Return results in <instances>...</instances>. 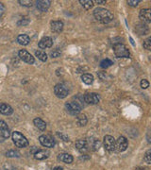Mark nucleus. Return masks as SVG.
<instances>
[{"mask_svg":"<svg viewBox=\"0 0 151 170\" xmlns=\"http://www.w3.org/2000/svg\"><path fill=\"white\" fill-rule=\"evenodd\" d=\"M94 16L98 22L102 24L110 23L113 19V14L109 10H106L103 8H96L94 11Z\"/></svg>","mask_w":151,"mask_h":170,"instance_id":"obj_1","label":"nucleus"},{"mask_svg":"<svg viewBox=\"0 0 151 170\" xmlns=\"http://www.w3.org/2000/svg\"><path fill=\"white\" fill-rule=\"evenodd\" d=\"M12 140H13L14 145L17 147L23 148V147H27L29 145V140L19 132H12Z\"/></svg>","mask_w":151,"mask_h":170,"instance_id":"obj_2","label":"nucleus"},{"mask_svg":"<svg viewBox=\"0 0 151 170\" xmlns=\"http://www.w3.org/2000/svg\"><path fill=\"white\" fill-rule=\"evenodd\" d=\"M113 51L115 56L118 58H129V55H131L128 49L120 42H116L113 45Z\"/></svg>","mask_w":151,"mask_h":170,"instance_id":"obj_3","label":"nucleus"},{"mask_svg":"<svg viewBox=\"0 0 151 170\" xmlns=\"http://www.w3.org/2000/svg\"><path fill=\"white\" fill-rule=\"evenodd\" d=\"M65 109L67 113H69L71 115H78L81 112V106L78 103H77V101H70L66 102Z\"/></svg>","mask_w":151,"mask_h":170,"instance_id":"obj_4","label":"nucleus"},{"mask_svg":"<svg viewBox=\"0 0 151 170\" xmlns=\"http://www.w3.org/2000/svg\"><path fill=\"white\" fill-rule=\"evenodd\" d=\"M54 93H55L57 97H59L60 99H63L68 96L69 90L67 89V87L64 84L59 83L54 87Z\"/></svg>","mask_w":151,"mask_h":170,"instance_id":"obj_5","label":"nucleus"},{"mask_svg":"<svg viewBox=\"0 0 151 170\" xmlns=\"http://www.w3.org/2000/svg\"><path fill=\"white\" fill-rule=\"evenodd\" d=\"M103 144H104L105 150L107 151L112 152V151H114L115 150V139L113 136H111V135H106L104 137Z\"/></svg>","mask_w":151,"mask_h":170,"instance_id":"obj_6","label":"nucleus"},{"mask_svg":"<svg viewBox=\"0 0 151 170\" xmlns=\"http://www.w3.org/2000/svg\"><path fill=\"white\" fill-rule=\"evenodd\" d=\"M39 142L40 144L45 146V147H54L56 145V142L54 140V138L50 135H41L39 137Z\"/></svg>","mask_w":151,"mask_h":170,"instance_id":"obj_7","label":"nucleus"},{"mask_svg":"<svg viewBox=\"0 0 151 170\" xmlns=\"http://www.w3.org/2000/svg\"><path fill=\"white\" fill-rule=\"evenodd\" d=\"M128 145L127 139L124 136H120L116 141H115V150H117L119 152L125 151Z\"/></svg>","mask_w":151,"mask_h":170,"instance_id":"obj_8","label":"nucleus"},{"mask_svg":"<svg viewBox=\"0 0 151 170\" xmlns=\"http://www.w3.org/2000/svg\"><path fill=\"white\" fill-rule=\"evenodd\" d=\"M83 100L87 104L95 105L99 102V96L95 93H86L83 96Z\"/></svg>","mask_w":151,"mask_h":170,"instance_id":"obj_9","label":"nucleus"},{"mask_svg":"<svg viewBox=\"0 0 151 170\" xmlns=\"http://www.w3.org/2000/svg\"><path fill=\"white\" fill-rule=\"evenodd\" d=\"M19 57L23 61L29 63V65H33L34 61H35L34 57L29 52H28L26 49H22V50L19 51Z\"/></svg>","mask_w":151,"mask_h":170,"instance_id":"obj_10","label":"nucleus"},{"mask_svg":"<svg viewBox=\"0 0 151 170\" xmlns=\"http://www.w3.org/2000/svg\"><path fill=\"white\" fill-rule=\"evenodd\" d=\"M0 135L4 139H8L11 136V132L7 123L3 120H0Z\"/></svg>","mask_w":151,"mask_h":170,"instance_id":"obj_11","label":"nucleus"},{"mask_svg":"<svg viewBox=\"0 0 151 170\" xmlns=\"http://www.w3.org/2000/svg\"><path fill=\"white\" fill-rule=\"evenodd\" d=\"M76 148L81 153H85L87 152L89 150V145H88V142L86 140H78L76 142Z\"/></svg>","mask_w":151,"mask_h":170,"instance_id":"obj_12","label":"nucleus"},{"mask_svg":"<svg viewBox=\"0 0 151 170\" xmlns=\"http://www.w3.org/2000/svg\"><path fill=\"white\" fill-rule=\"evenodd\" d=\"M150 10L149 9H143L141 10L140 13H139V17L140 19L143 21L145 24H149L151 22V16H150Z\"/></svg>","mask_w":151,"mask_h":170,"instance_id":"obj_13","label":"nucleus"},{"mask_svg":"<svg viewBox=\"0 0 151 170\" xmlns=\"http://www.w3.org/2000/svg\"><path fill=\"white\" fill-rule=\"evenodd\" d=\"M53 45V41L50 37H44L40 42H39V47L42 49H46L51 47Z\"/></svg>","mask_w":151,"mask_h":170,"instance_id":"obj_14","label":"nucleus"},{"mask_svg":"<svg viewBox=\"0 0 151 170\" xmlns=\"http://www.w3.org/2000/svg\"><path fill=\"white\" fill-rule=\"evenodd\" d=\"M50 4L51 2L49 0H39V1H36V7L41 11H47L49 9Z\"/></svg>","mask_w":151,"mask_h":170,"instance_id":"obj_15","label":"nucleus"},{"mask_svg":"<svg viewBox=\"0 0 151 170\" xmlns=\"http://www.w3.org/2000/svg\"><path fill=\"white\" fill-rule=\"evenodd\" d=\"M49 154H50V152L47 150H38L33 155H34V158L36 160L42 161V160H45V159L48 158Z\"/></svg>","mask_w":151,"mask_h":170,"instance_id":"obj_16","label":"nucleus"},{"mask_svg":"<svg viewBox=\"0 0 151 170\" xmlns=\"http://www.w3.org/2000/svg\"><path fill=\"white\" fill-rule=\"evenodd\" d=\"M51 29L53 32L56 33H60L63 29V23L60 20L57 21H52L51 22Z\"/></svg>","mask_w":151,"mask_h":170,"instance_id":"obj_17","label":"nucleus"},{"mask_svg":"<svg viewBox=\"0 0 151 170\" xmlns=\"http://www.w3.org/2000/svg\"><path fill=\"white\" fill-rule=\"evenodd\" d=\"M13 113V109L9 104L6 103H0V114L4 115H11Z\"/></svg>","mask_w":151,"mask_h":170,"instance_id":"obj_18","label":"nucleus"},{"mask_svg":"<svg viewBox=\"0 0 151 170\" xmlns=\"http://www.w3.org/2000/svg\"><path fill=\"white\" fill-rule=\"evenodd\" d=\"M58 159L63 163H72L73 161H74V158L72 155L68 154V153H61L58 156Z\"/></svg>","mask_w":151,"mask_h":170,"instance_id":"obj_19","label":"nucleus"},{"mask_svg":"<svg viewBox=\"0 0 151 170\" xmlns=\"http://www.w3.org/2000/svg\"><path fill=\"white\" fill-rule=\"evenodd\" d=\"M17 42L21 46H28L30 42V38L26 34H21L17 37Z\"/></svg>","mask_w":151,"mask_h":170,"instance_id":"obj_20","label":"nucleus"},{"mask_svg":"<svg viewBox=\"0 0 151 170\" xmlns=\"http://www.w3.org/2000/svg\"><path fill=\"white\" fill-rule=\"evenodd\" d=\"M33 123H34L35 127L38 128V129L41 130V131H45L47 129V123L44 120H42V119L39 118V117L35 118L33 120Z\"/></svg>","mask_w":151,"mask_h":170,"instance_id":"obj_21","label":"nucleus"},{"mask_svg":"<svg viewBox=\"0 0 151 170\" xmlns=\"http://www.w3.org/2000/svg\"><path fill=\"white\" fill-rule=\"evenodd\" d=\"M81 80L87 85H90L94 82V76L92 74H83L81 76Z\"/></svg>","mask_w":151,"mask_h":170,"instance_id":"obj_22","label":"nucleus"},{"mask_svg":"<svg viewBox=\"0 0 151 170\" xmlns=\"http://www.w3.org/2000/svg\"><path fill=\"white\" fill-rule=\"evenodd\" d=\"M136 31L140 35H145L148 33V28L144 24H138L136 26Z\"/></svg>","mask_w":151,"mask_h":170,"instance_id":"obj_23","label":"nucleus"},{"mask_svg":"<svg viewBox=\"0 0 151 170\" xmlns=\"http://www.w3.org/2000/svg\"><path fill=\"white\" fill-rule=\"evenodd\" d=\"M88 145H89V147L92 148V150H99V147H100V145H101V143H100V141H99L98 139L94 138V139H92V140L90 141V143L88 144Z\"/></svg>","mask_w":151,"mask_h":170,"instance_id":"obj_24","label":"nucleus"},{"mask_svg":"<svg viewBox=\"0 0 151 170\" xmlns=\"http://www.w3.org/2000/svg\"><path fill=\"white\" fill-rule=\"evenodd\" d=\"M87 122H88V119H87V117H86L85 114H79V115H78V117H77V123H78V125L79 127L86 126Z\"/></svg>","mask_w":151,"mask_h":170,"instance_id":"obj_25","label":"nucleus"},{"mask_svg":"<svg viewBox=\"0 0 151 170\" xmlns=\"http://www.w3.org/2000/svg\"><path fill=\"white\" fill-rule=\"evenodd\" d=\"M79 3L85 10H91L94 6V2L92 0H79Z\"/></svg>","mask_w":151,"mask_h":170,"instance_id":"obj_26","label":"nucleus"},{"mask_svg":"<svg viewBox=\"0 0 151 170\" xmlns=\"http://www.w3.org/2000/svg\"><path fill=\"white\" fill-rule=\"evenodd\" d=\"M35 56L42 61H47V54L42 50H37L35 52Z\"/></svg>","mask_w":151,"mask_h":170,"instance_id":"obj_27","label":"nucleus"},{"mask_svg":"<svg viewBox=\"0 0 151 170\" xmlns=\"http://www.w3.org/2000/svg\"><path fill=\"white\" fill-rule=\"evenodd\" d=\"M113 65V60H111L110 59H105V60H103L100 62V66H101L102 68H108V67L112 66Z\"/></svg>","mask_w":151,"mask_h":170,"instance_id":"obj_28","label":"nucleus"},{"mask_svg":"<svg viewBox=\"0 0 151 170\" xmlns=\"http://www.w3.org/2000/svg\"><path fill=\"white\" fill-rule=\"evenodd\" d=\"M20 152L17 151V150H9L6 152V156L9 157V158H18L20 157Z\"/></svg>","mask_w":151,"mask_h":170,"instance_id":"obj_29","label":"nucleus"},{"mask_svg":"<svg viewBox=\"0 0 151 170\" xmlns=\"http://www.w3.org/2000/svg\"><path fill=\"white\" fill-rule=\"evenodd\" d=\"M18 2L20 3V5L25 6V7H31L32 6V1H29V0H19Z\"/></svg>","mask_w":151,"mask_h":170,"instance_id":"obj_30","label":"nucleus"},{"mask_svg":"<svg viewBox=\"0 0 151 170\" xmlns=\"http://www.w3.org/2000/svg\"><path fill=\"white\" fill-rule=\"evenodd\" d=\"M144 161H145L146 163H148V164L151 163V150H148L146 151V153H145V155H144Z\"/></svg>","mask_w":151,"mask_h":170,"instance_id":"obj_31","label":"nucleus"},{"mask_svg":"<svg viewBox=\"0 0 151 170\" xmlns=\"http://www.w3.org/2000/svg\"><path fill=\"white\" fill-rule=\"evenodd\" d=\"M151 39L150 38H148V39H146L144 42V47L146 49V50H150L151 49Z\"/></svg>","mask_w":151,"mask_h":170,"instance_id":"obj_32","label":"nucleus"},{"mask_svg":"<svg viewBox=\"0 0 151 170\" xmlns=\"http://www.w3.org/2000/svg\"><path fill=\"white\" fill-rule=\"evenodd\" d=\"M141 1L140 0H128L127 1V4H128V6H131V7H136V6H138V4L140 3Z\"/></svg>","mask_w":151,"mask_h":170,"instance_id":"obj_33","label":"nucleus"},{"mask_svg":"<svg viewBox=\"0 0 151 170\" xmlns=\"http://www.w3.org/2000/svg\"><path fill=\"white\" fill-rule=\"evenodd\" d=\"M141 87L143 89H146L149 87V82L146 80V79H142L141 80Z\"/></svg>","mask_w":151,"mask_h":170,"instance_id":"obj_34","label":"nucleus"},{"mask_svg":"<svg viewBox=\"0 0 151 170\" xmlns=\"http://www.w3.org/2000/svg\"><path fill=\"white\" fill-rule=\"evenodd\" d=\"M50 56H51L52 58H58V57H60V51H57V50H55V51L51 52Z\"/></svg>","mask_w":151,"mask_h":170,"instance_id":"obj_35","label":"nucleus"},{"mask_svg":"<svg viewBox=\"0 0 151 170\" xmlns=\"http://www.w3.org/2000/svg\"><path fill=\"white\" fill-rule=\"evenodd\" d=\"M4 11H5V7H4V5L1 2H0V18L3 16Z\"/></svg>","mask_w":151,"mask_h":170,"instance_id":"obj_36","label":"nucleus"},{"mask_svg":"<svg viewBox=\"0 0 151 170\" xmlns=\"http://www.w3.org/2000/svg\"><path fill=\"white\" fill-rule=\"evenodd\" d=\"M57 135H58L59 137L62 138L64 141H69V138H68L66 135H64V134H62V133H60V132H57Z\"/></svg>","mask_w":151,"mask_h":170,"instance_id":"obj_37","label":"nucleus"},{"mask_svg":"<svg viewBox=\"0 0 151 170\" xmlns=\"http://www.w3.org/2000/svg\"><path fill=\"white\" fill-rule=\"evenodd\" d=\"M95 3H96V4H106V1H101V0H95Z\"/></svg>","mask_w":151,"mask_h":170,"instance_id":"obj_38","label":"nucleus"},{"mask_svg":"<svg viewBox=\"0 0 151 170\" xmlns=\"http://www.w3.org/2000/svg\"><path fill=\"white\" fill-rule=\"evenodd\" d=\"M53 170H62V168H61L60 166H57V167H55Z\"/></svg>","mask_w":151,"mask_h":170,"instance_id":"obj_39","label":"nucleus"}]
</instances>
